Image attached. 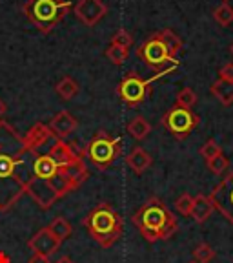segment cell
I'll return each mask as SVG.
<instances>
[{
    "instance_id": "cell-1",
    "label": "cell",
    "mask_w": 233,
    "mask_h": 263,
    "mask_svg": "<svg viewBox=\"0 0 233 263\" xmlns=\"http://www.w3.org/2000/svg\"><path fill=\"white\" fill-rule=\"evenodd\" d=\"M33 150L6 121H0V212H8L26 194L31 181Z\"/></svg>"
},
{
    "instance_id": "cell-2",
    "label": "cell",
    "mask_w": 233,
    "mask_h": 263,
    "mask_svg": "<svg viewBox=\"0 0 233 263\" xmlns=\"http://www.w3.org/2000/svg\"><path fill=\"white\" fill-rule=\"evenodd\" d=\"M133 223L139 227L142 238L150 243H155L159 239H170L179 229L172 210L159 197H150L135 212Z\"/></svg>"
},
{
    "instance_id": "cell-3",
    "label": "cell",
    "mask_w": 233,
    "mask_h": 263,
    "mask_svg": "<svg viewBox=\"0 0 233 263\" xmlns=\"http://www.w3.org/2000/svg\"><path fill=\"white\" fill-rule=\"evenodd\" d=\"M84 227L88 234L102 247L110 249L111 245L119 241L124 232V219L110 203H100L97 205L86 218H84Z\"/></svg>"
},
{
    "instance_id": "cell-4",
    "label": "cell",
    "mask_w": 233,
    "mask_h": 263,
    "mask_svg": "<svg viewBox=\"0 0 233 263\" xmlns=\"http://www.w3.org/2000/svg\"><path fill=\"white\" fill-rule=\"evenodd\" d=\"M70 8V0H28L24 4V13L29 22H33L40 31L48 33L62 21Z\"/></svg>"
},
{
    "instance_id": "cell-5",
    "label": "cell",
    "mask_w": 233,
    "mask_h": 263,
    "mask_svg": "<svg viewBox=\"0 0 233 263\" xmlns=\"http://www.w3.org/2000/svg\"><path fill=\"white\" fill-rule=\"evenodd\" d=\"M137 57L157 71L155 73L157 79H160L162 75L173 71L177 66H179L177 59L172 57L170 49L166 48V44H164L157 35H152L144 44L139 46V49H137Z\"/></svg>"
},
{
    "instance_id": "cell-6",
    "label": "cell",
    "mask_w": 233,
    "mask_h": 263,
    "mask_svg": "<svg viewBox=\"0 0 233 263\" xmlns=\"http://www.w3.org/2000/svg\"><path fill=\"white\" fill-rule=\"evenodd\" d=\"M84 150H86L88 159L98 170H108L120 154V139H115L108 132L100 130L95 134Z\"/></svg>"
},
{
    "instance_id": "cell-7",
    "label": "cell",
    "mask_w": 233,
    "mask_h": 263,
    "mask_svg": "<svg viewBox=\"0 0 233 263\" xmlns=\"http://www.w3.org/2000/svg\"><path fill=\"white\" fill-rule=\"evenodd\" d=\"M199 124V117L192 110L173 106L168 114L162 117V126L172 134L175 139H186Z\"/></svg>"
},
{
    "instance_id": "cell-8",
    "label": "cell",
    "mask_w": 233,
    "mask_h": 263,
    "mask_svg": "<svg viewBox=\"0 0 233 263\" xmlns=\"http://www.w3.org/2000/svg\"><path fill=\"white\" fill-rule=\"evenodd\" d=\"M150 86H152V79H142L137 73L130 71L126 77L122 79V82L119 84L117 91L119 97L122 99L128 106H137L150 95Z\"/></svg>"
},
{
    "instance_id": "cell-9",
    "label": "cell",
    "mask_w": 233,
    "mask_h": 263,
    "mask_svg": "<svg viewBox=\"0 0 233 263\" xmlns=\"http://www.w3.org/2000/svg\"><path fill=\"white\" fill-rule=\"evenodd\" d=\"M209 199L213 206L233 225V170L211 190Z\"/></svg>"
},
{
    "instance_id": "cell-10",
    "label": "cell",
    "mask_w": 233,
    "mask_h": 263,
    "mask_svg": "<svg viewBox=\"0 0 233 263\" xmlns=\"http://www.w3.org/2000/svg\"><path fill=\"white\" fill-rule=\"evenodd\" d=\"M108 13V6L102 0H78L75 4V15L86 26H95Z\"/></svg>"
},
{
    "instance_id": "cell-11",
    "label": "cell",
    "mask_w": 233,
    "mask_h": 263,
    "mask_svg": "<svg viewBox=\"0 0 233 263\" xmlns=\"http://www.w3.org/2000/svg\"><path fill=\"white\" fill-rule=\"evenodd\" d=\"M60 245H62V241L49 230V227L40 229L37 234L28 241V247L35 254H44V256H48V258L51 254H55V252L60 249Z\"/></svg>"
},
{
    "instance_id": "cell-12",
    "label": "cell",
    "mask_w": 233,
    "mask_h": 263,
    "mask_svg": "<svg viewBox=\"0 0 233 263\" xmlns=\"http://www.w3.org/2000/svg\"><path fill=\"white\" fill-rule=\"evenodd\" d=\"M22 139H24V144L28 148H33V150H42L46 144L53 143L55 134L49 130L48 124L37 123V124H33V126L29 128V132L26 134L24 137H22Z\"/></svg>"
},
{
    "instance_id": "cell-13",
    "label": "cell",
    "mask_w": 233,
    "mask_h": 263,
    "mask_svg": "<svg viewBox=\"0 0 233 263\" xmlns=\"http://www.w3.org/2000/svg\"><path fill=\"white\" fill-rule=\"evenodd\" d=\"M48 126H49V130L55 134V137H58V139H66V137H70L71 134L77 130L78 123H77V119H75L73 115L70 114V111L62 110V111H58V114L55 115Z\"/></svg>"
},
{
    "instance_id": "cell-14",
    "label": "cell",
    "mask_w": 233,
    "mask_h": 263,
    "mask_svg": "<svg viewBox=\"0 0 233 263\" xmlns=\"http://www.w3.org/2000/svg\"><path fill=\"white\" fill-rule=\"evenodd\" d=\"M126 163L135 174H142V172H146L150 166H152L153 159H152V156L144 150V148L137 146V148H133L130 154H128Z\"/></svg>"
},
{
    "instance_id": "cell-15",
    "label": "cell",
    "mask_w": 233,
    "mask_h": 263,
    "mask_svg": "<svg viewBox=\"0 0 233 263\" xmlns=\"http://www.w3.org/2000/svg\"><path fill=\"white\" fill-rule=\"evenodd\" d=\"M215 210L211 199L208 196H202L199 194L197 197H193V206H192V218L197 223H204L206 219L211 216V212Z\"/></svg>"
},
{
    "instance_id": "cell-16",
    "label": "cell",
    "mask_w": 233,
    "mask_h": 263,
    "mask_svg": "<svg viewBox=\"0 0 233 263\" xmlns=\"http://www.w3.org/2000/svg\"><path fill=\"white\" fill-rule=\"evenodd\" d=\"M211 93L221 101L222 106H229L233 104V82L224 81V79H217L211 84Z\"/></svg>"
},
{
    "instance_id": "cell-17",
    "label": "cell",
    "mask_w": 233,
    "mask_h": 263,
    "mask_svg": "<svg viewBox=\"0 0 233 263\" xmlns=\"http://www.w3.org/2000/svg\"><path fill=\"white\" fill-rule=\"evenodd\" d=\"M150 132H152V124L147 123L144 117H140V115L128 124V134H130L131 137H135L137 141L146 139V137L150 136Z\"/></svg>"
},
{
    "instance_id": "cell-18",
    "label": "cell",
    "mask_w": 233,
    "mask_h": 263,
    "mask_svg": "<svg viewBox=\"0 0 233 263\" xmlns=\"http://www.w3.org/2000/svg\"><path fill=\"white\" fill-rule=\"evenodd\" d=\"M155 35L164 42V44H166V48L170 49L172 57H177V53H179L180 49H182V41L177 37L175 33H173L172 29H160V31L155 33Z\"/></svg>"
},
{
    "instance_id": "cell-19",
    "label": "cell",
    "mask_w": 233,
    "mask_h": 263,
    "mask_svg": "<svg viewBox=\"0 0 233 263\" xmlns=\"http://www.w3.org/2000/svg\"><path fill=\"white\" fill-rule=\"evenodd\" d=\"M49 230H51V232H53V234L57 236L60 241H64V239H68L71 234H73V229H71V225L68 223V219L62 218V216H57L53 221L49 223Z\"/></svg>"
},
{
    "instance_id": "cell-20",
    "label": "cell",
    "mask_w": 233,
    "mask_h": 263,
    "mask_svg": "<svg viewBox=\"0 0 233 263\" xmlns=\"http://www.w3.org/2000/svg\"><path fill=\"white\" fill-rule=\"evenodd\" d=\"M55 90H57V93L60 95L62 99L70 101V99H73L75 95L78 93V84H77V81H73L71 77H62L57 86H55Z\"/></svg>"
},
{
    "instance_id": "cell-21",
    "label": "cell",
    "mask_w": 233,
    "mask_h": 263,
    "mask_svg": "<svg viewBox=\"0 0 233 263\" xmlns=\"http://www.w3.org/2000/svg\"><path fill=\"white\" fill-rule=\"evenodd\" d=\"M106 57L110 59L115 66H122L128 59V49L122 48V46H119V44L110 42V48L106 49Z\"/></svg>"
},
{
    "instance_id": "cell-22",
    "label": "cell",
    "mask_w": 233,
    "mask_h": 263,
    "mask_svg": "<svg viewBox=\"0 0 233 263\" xmlns=\"http://www.w3.org/2000/svg\"><path fill=\"white\" fill-rule=\"evenodd\" d=\"M213 258H215V251H213L211 245H208V243H199L193 249V259L197 263H209Z\"/></svg>"
},
{
    "instance_id": "cell-23",
    "label": "cell",
    "mask_w": 233,
    "mask_h": 263,
    "mask_svg": "<svg viewBox=\"0 0 233 263\" xmlns=\"http://www.w3.org/2000/svg\"><path fill=\"white\" fill-rule=\"evenodd\" d=\"M213 18L221 26H229L233 22V8L228 2H222V4L213 11Z\"/></svg>"
},
{
    "instance_id": "cell-24",
    "label": "cell",
    "mask_w": 233,
    "mask_h": 263,
    "mask_svg": "<svg viewBox=\"0 0 233 263\" xmlns=\"http://www.w3.org/2000/svg\"><path fill=\"white\" fill-rule=\"evenodd\" d=\"M197 103V95L192 88H182V90L177 93V103L175 106L186 108V110H192L193 104Z\"/></svg>"
},
{
    "instance_id": "cell-25",
    "label": "cell",
    "mask_w": 233,
    "mask_h": 263,
    "mask_svg": "<svg viewBox=\"0 0 233 263\" xmlns=\"http://www.w3.org/2000/svg\"><path fill=\"white\" fill-rule=\"evenodd\" d=\"M206 163H208V168L211 170L213 174H217V176H222V174L229 168V159L226 156H222V154L217 157H213V159L206 161Z\"/></svg>"
},
{
    "instance_id": "cell-26",
    "label": "cell",
    "mask_w": 233,
    "mask_h": 263,
    "mask_svg": "<svg viewBox=\"0 0 233 263\" xmlns=\"http://www.w3.org/2000/svg\"><path fill=\"white\" fill-rule=\"evenodd\" d=\"M192 206H193V197L189 194H182L175 201V209L182 216H192Z\"/></svg>"
},
{
    "instance_id": "cell-27",
    "label": "cell",
    "mask_w": 233,
    "mask_h": 263,
    "mask_svg": "<svg viewBox=\"0 0 233 263\" xmlns=\"http://www.w3.org/2000/svg\"><path fill=\"white\" fill-rule=\"evenodd\" d=\"M222 154V150H221V146H219L215 141H206L204 143V146L201 148V156L204 157L206 161H209V159H213V157H217V156H221Z\"/></svg>"
},
{
    "instance_id": "cell-28",
    "label": "cell",
    "mask_w": 233,
    "mask_h": 263,
    "mask_svg": "<svg viewBox=\"0 0 233 263\" xmlns=\"http://www.w3.org/2000/svg\"><path fill=\"white\" fill-rule=\"evenodd\" d=\"M111 42H113V44L122 46V48H126V49H130V48H131V44H133V37H131V35L126 31V29H119V31H117V33L113 35Z\"/></svg>"
},
{
    "instance_id": "cell-29",
    "label": "cell",
    "mask_w": 233,
    "mask_h": 263,
    "mask_svg": "<svg viewBox=\"0 0 233 263\" xmlns=\"http://www.w3.org/2000/svg\"><path fill=\"white\" fill-rule=\"evenodd\" d=\"M219 79H224V81L233 82V64L231 62L226 64V66H222L221 71H219Z\"/></svg>"
},
{
    "instance_id": "cell-30",
    "label": "cell",
    "mask_w": 233,
    "mask_h": 263,
    "mask_svg": "<svg viewBox=\"0 0 233 263\" xmlns=\"http://www.w3.org/2000/svg\"><path fill=\"white\" fill-rule=\"evenodd\" d=\"M28 263H51V261H49L48 256H44V254H35V252H33V256L29 258Z\"/></svg>"
},
{
    "instance_id": "cell-31",
    "label": "cell",
    "mask_w": 233,
    "mask_h": 263,
    "mask_svg": "<svg viewBox=\"0 0 233 263\" xmlns=\"http://www.w3.org/2000/svg\"><path fill=\"white\" fill-rule=\"evenodd\" d=\"M6 111H8V106H6V103L0 99V121L4 119V115H6Z\"/></svg>"
},
{
    "instance_id": "cell-32",
    "label": "cell",
    "mask_w": 233,
    "mask_h": 263,
    "mask_svg": "<svg viewBox=\"0 0 233 263\" xmlns=\"http://www.w3.org/2000/svg\"><path fill=\"white\" fill-rule=\"evenodd\" d=\"M55 263H75V261H73V259L70 258V256H62V258H58V259H57V261H55Z\"/></svg>"
},
{
    "instance_id": "cell-33",
    "label": "cell",
    "mask_w": 233,
    "mask_h": 263,
    "mask_svg": "<svg viewBox=\"0 0 233 263\" xmlns=\"http://www.w3.org/2000/svg\"><path fill=\"white\" fill-rule=\"evenodd\" d=\"M0 263H11V259L8 258L6 252H0Z\"/></svg>"
},
{
    "instance_id": "cell-34",
    "label": "cell",
    "mask_w": 233,
    "mask_h": 263,
    "mask_svg": "<svg viewBox=\"0 0 233 263\" xmlns=\"http://www.w3.org/2000/svg\"><path fill=\"white\" fill-rule=\"evenodd\" d=\"M231 53H233V44H231Z\"/></svg>"
},
{
    "instance_id": "cell-35",
    "label": "cell",
    "mask_w": 233,
    "mask_h": 263,
    "mask_svg": "<svg viewBox=\"0 0 233 263\" xmlns=\"http://www.w3.org/2000/svg\"><path fill=\"white\" fill-rule=\"evenodd\" d=\"M192 263H197V261H192Z\"/></svg>"
},
{
    "instance_id": "cell-36",
    "label": "cell",
    "mask_w": 233,
    "mask_h": 263,
    "mask_svg": "<svg viewBox=\"0 0 233 263\" xmlns=\"http://www.w3.org/2000/svg\"><path fill=\"white\" fill-rule=\"evenodd\" d=\"M224 2H228V0H224Z\"/></svg>"
}]
</instances>
